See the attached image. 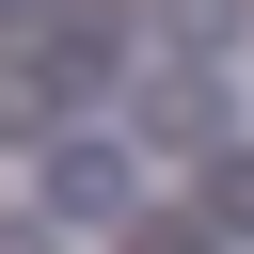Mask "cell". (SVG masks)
Segmentation results:
<instances>
[{
	"label": "cell",
	"instance_id": "cell-1",
	"mask_svg": "<svg viewBox=\"0 0 254 254\" xmlns=\"http://www.w3.org/2000/svg\"><path fill=\"white\" fill-rule=\"evenodd\" d=\"M159 16H175V48H238V16H254V0H159Z\"/></svg>",
	"mask_w": 254,
	"mask_h": 254
},
{
	"label": "cell",
	"instance_id": "cell-2",
	"mask_svg": "<svg viewBox=\"0 0 254 254\" xmlns=\"http://www.w3.org/2000/svg\"><path fill=\"white\" fill-rule=\"evenodd\" d=\"M206 206H222V222H254V159H206Z\"/></svg>",
	"mask_w": 254,
	"mask_h": 254
},
{
	"label": "cell",
	"instance_id": "cell-3",
	"mask_svg": "<svg viewBox=\"0 0 254 254\" xmlns=\"http://www.w3.org/2000/svg\"><path fill=\"white\" fill-rule=\"evenodd\" d=\"M143 254H206V238H190V222H159V238H143Z\"/></svg>",
	"mask_w": 254,
	"mask_h": 254
},
{
	"label": "cell",
	"instance_id": "cell-4",
	"mask_svg": "<svg viewBox=\"0 0 254 254\" xmlns=\"http://www.w3.org/2000/svg\"><path fill=\"white\" fill-rule=\"evenodd\" d=\"M0 254H48V222H0Z\"/></svg>",
	"mask_w": 254,
	"mask_h": 254
},
{
	"label": "cell",
	"instance_id": "cell-5",
	"mask_svg": "<svg viewBox=\"0 0 254 254\" xmlns=\"http://www.w3.org/2000/svg\"><path fill=\"white\" fill-rule=\"evenodd\" d=\"M16 32H32V0H0V48H16Z\"/></svg>",
	"mask_w": 254,
	"mask_h": 254
}]
</instances>
